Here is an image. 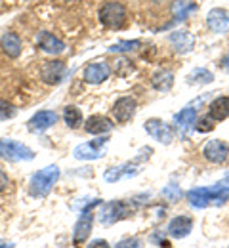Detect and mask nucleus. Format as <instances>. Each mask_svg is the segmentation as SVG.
I'll list each match as a JSON object with an SVG mask.
<instances>
[{
	"label": "nucleus",
	"mask_w": 229,
	"mask_h": 248,
	"mask_svg": "<svg viewBox=\"0 0 229 248\" xmlns=\"http://www.w3.org/2000/svg\"><path fill=\"white\" fill-rule=\"evenodd\" d=\"M84 130L92 136H101L113 130V121L103 117V115H92L86 123H84Z\"/></svg>",
	"instance_id": "19"
},
{
	"label": "nucleus",
	"mask_w": 229,
	"mask_h": 248,
	"mask_svg": "<svg viewBox=\"0 0 229 248\" xmlns=\"http://www.w3.org/2000/svg\"><path fill=\"white\" fill-rule=\"evenodd\" d=\"M115 248H141V241L137 237H132V239H124L121 243H117Z\"/></svg>",
	"instance_id": "30"
},
{
	"label": "nucleus",
	"mask_w": 229,
	"mask_h": 248,
	"mask_svg": "<svg viewBox=\"0 0 229 248\" xmlns=\"http://www.w3.org/2000/svg\"><path fill=\"white\" fill-rule=\"evenodd\" d=\"M202 155H204V158L208 162H212V164H222L229 155L228 143H224L222 140H210L202 147Z\"/></svg>",
	"instance_id": "14"
},
{
	"label": "nucleus",
	"mask_w": 229,
	"mask_h": 248,
	"mask_svg": "<svg viewBox=\"0 0 229 248\" xmlns=\"http://www.w3.org/2000/svg\"><path fill=\"white\" fill-rule=\"evenodd\" d=\"M126 17H128V12L122 2L109 0L99 8V21L107 29H122L126 23Z\"/></svg>",
	"instance_id": "3"
},
{
	"label": "nucleus",
	"mask_w": 229,
	"mask_h": 248,
	"mask_svg": "<svg viewBox=\"0 0 229 248\" xmlns=\"http://www.w3.org/2000/svg\"><path fill=\"white\" fill-rule=\"evenodd\" d=\"M168 40H170V44L174 46V50H176L178 54H187V52H191L193 46H195L193 34H189L187 31H174L168 36Z\"/></svg>",
	"instance_id": "17"
},
{
	"label": "nucleus",
	"mask_w": 229,
	"mask_h": 248,
	"mask_svg": "<svg viewBox=\"0 0 229 248\" xmlns=\"http://www.w3.org/2000/svg\"><path fill=\"white\" fill-rule=\"evenodd\" d=\"M145 130L151 138H155L157 141H161L164 145H168L172 140H174V134H176V128L166 124L164 121H159V119H149L145 123Z\"/></svg>",
	"instance_id": "10"
},
{
	"label": "nucleus",
	"mask_w": 229,
	"mask_h": 248,
	"mask_svg": "<svg viewBox=\"0 0 229 248\" xmlns=\"http://www.w3.org/2000/svg\"><path fill=\"white\" fill-rule=\"evenodd\" d=\"M139 40H121V42H117V44H113L111 48H109V52H134L136 48H139Z\"/></svg>",
	"instance_id": "27"
},
{
	"label": "nucleus",
	"mask_w": 229,
	"mask_h": 248,
	"mask_svg": "<svg viewBox=\"0 0 229 248\" xmlns=\"http://www.w3.org/2000/svg\"><path fill=\"white\" fill-rule=\"evenodd\" d=\"M214 80V75L208 71V69H195L187 75L185 82L189 86H202V84H210Z\"/></svg>",
	"instance_id": "24"
},
{
	"label": "nucleus",
	"mask_w": 229,
	"mask_h": 248,
	"mask_svg": "<svg viewBox=\"0 0 229 248\" xmlns=\"http://www.w3.org/2000/svg\"><path fill=\"white\" fill-rule=\"evenodd\" d=\"M0 48H2V52H4L8 58L15 60V58H19V54H21V38H19L15 32H6V34L0 38Z\"/></svg>",
	"instance_id": "21"
},
{
	"label": "nucleus",
	"mask_w": 229,
	"mask_h": 248,
	"mask_svg": "<svg viewBox=\"0 0 229 248\" xmlns=\"http://www.w3.org/2000/svg\"><path fill=\"white\" fill-rule=\"evenodd\" d=\"M136 212V204L128 201H111L101 210V221L105 225H113L124 217H130Z\"/></svg>",
	"instance_id": "4"
},
{
	"label": "nucleus",
	"mask_w": 229,
	"mask_h": 248,
	"mask_svg": "<svg viewBox=\"0 0 229 248\" xmlns=\"http://www.w3.org/2000/svg\"><path fill=\"white\" fill-rule=\"evenodd\" d=\"M151 84L155 90L159 92H168L174 84V73L168 71V69H161V71H155L153 77H151Z\"/></svg>",
	"instance_id": "22"
},
{
	"label": "nucleus",
	"mask_w": 229,
	"mask_h": 248,
	"mask_svg": "<svg viewBox=\"0 0 229 248\" xmlns=\"http://www.w3.org/2000/svg\"><path fill=\"white\" fill-rule=\"evenodd\" d=\"M195 123H197V111L193 109V107H185V109H182V111L174 117L176 130H180L183 138L187 136V132L191 130V126H193Z\"/></svg>",
	"instance_id": "20"
},
{
	"label": "nucleus",
	"mask_w": 229,
	"mask_h": 248,
	"mask_svg": "<svg viewBox=\"0 0 229 248\" xmlns=\"http://www.w3.org/2000/svg\"><path fill=\"white\" fill-rule=\"evenodd\" d=\"M220 67H222L224 71H229V54L222 58V62H220Z\"/></svg>",
	"instance_id": "34"
},
{
	"label": "nucleus",
	"mask_w": 229,
	"mask_h": 248,
	"mask_svg": "<svg viewBox=\"0 0 229 248\" xmlns=\"http://www.w3.org/2000/svg\"><path fill=\"white\" fill-rule=\"evenodd\" d=\"M163 195L166 199H170V201H178L182 197V191L176 186H168L166 189H163Z\"/></svg>",
	"instance_id": "31"
},
{
	"label": "nucleus",
	"mask_w": 229,
	"mask_h": 248,
	"mask_svg": "<svg viewBox=\"0 0 229 248\" xmlns=\"http://www.w3.org/2000/svg\"><path fill=\"white\" fill-rule=\"evenodd\" d=\"M109 75H111V69H109L107 63L94 62L84 69L82 78H84V82H88V84H101V82H105V80L109 78Z\"/></svg>",
	"instance_id": "15"
},
{
	"label": "nucleus",
	"mask_w": 229,
	"mask_h": 248,
	"mask_svg": "<svg viewBox=\"0 0 229 248\" xmlns=\"http://www.w3.org/2000/svg\"><path fill=\"white\" fill-rule=\"evenodd\" d=\"M210 117L214 119V121H226L229 117V97L226 95H220V97H216L212 103H210Z\"/></svg>",
	"instance_id": "23"
},
{
	"label": "nucleus",
	"mask_w": 229,
	"mask_h": 248,
	"mask_svg": "<svg viewBox=\"0 0 229 248\" xmlns=\"http://www.w3.org/2000/svg\"><path fill=\"white\" fill-rule=\"evenodd\" d=\"M67 75V65L61 60H50V62H44L40 67V78L42 82L50 84V86H58L63 82Z\"/></svg>",
	"instance_id": "8"
},
{
	"label": "nucleus",
	"mask_w": 229,
	"mask_h": 248,
	"mask_svg": "<svg viewBox=\"0 0 229 248\" xmlns=\"http://www.w3.org/2000/svg\"><path fill=\"white\" fill-rule=\"evenodd\" d=\"M187 199L195 208L222 206L229 201V187L222 184L212 187H197L187 193Z\"/></svg>",
	"instance_id": "1"
},
{
	"label": "nucleus",
	"mask_w": 229,
	"mask_h": 248,
	"mask_svg": "<svg viewBox=\"0 0 229 248\" xmlns=\"http://www.w3.org/2000/svg\"><path fill=\"white\" fill-rule=\"evenodd\" d=\"M63 121L69 128H78L80 124H82V113H80V109L78 107H75V105H67L65 109H63Z\"/></svg>",
	"instance_id": "26"
},
{
	"label": "nucleus",
	"mask_w": 229,
	"mask_h": 248,
	"mask_svg": "<svg viewBox=\"0 0 229 248\" xmlns=\"http://www.w3.org/2000/svg\"><path fill=\"white\" fill-rule=\"evenodd\" d=\"M60 180V168L56 164H50L42 170H38L31 178V184H29V191L33 197H38V199H44L50 195L52 187L56 186V182Z\"/></svg>",
	"instance_id": "2"
},
{
	"label": "nucleus",
	"mask_w": 229,
	"mask_h": 248,
	"mask_svg": "<svg viewBox=\"0 0 229 248\" xmlns=\"http://www.w3.org/2000/svg\"><path fill=\"white\" fill-rule=\"evenodd\" d=\"M99 204H101V201H94V202H90V204L82 210V214H80L76 225H75V235H73L75 245H82V243L90 237V233H92V223H94V208L99 206Z\"/></svg>",
	"instance_id": "5"
},
{
	"label": "nucleus",
	"mask_w": 229,
	"mask_h": 248,
	"mask_svg": "<svg viewBox=\"0 0 229 248\" xmlns=\"http://www.w3.org/2000/svg\"><path fill=\"white\" fill-rule=\"evenodd\" d=\"M8 186H10V180H8V176L4 174V170H0V193L6 191Z\"/></svg>",
	"instance_id": "32"
},
{
	"label": "nucleus",
	"mask_w": 229,
	"mask_h": 248,
	"mask_svg": "<svg viewBox=\"0 0 229 248\" xmlns=\"http://www.w3.org/2000/svg\"><path fill=\"white\" fill-rule=\"evenodd\" d=\"M214 123H216V121H214L210 115H208V117H200V119L197 121L195 128L198 130V132L206 134V132H212V130H214Z\"/></svg>",
	"instance_id": "29"
},
{
	"label": "nucleus",
	"mask_w": 229,
	"mask_h": 248,
	"mask_svg": "<svg viewBox=\"0 0 229 248\" xmlns=\"http://www.w3.org/2000/svg\"><path fill=\"white\" fill-rule=\"evenodd\" d=\"M136 109H137V103L136 99L130 95H124V97H119L113 105V115H115V121L121 124L128 123L134 119L136 115Z\"/></svg>",
	"instance_id": "11"
},
{
	"label": "nucleus",
	"mask_w": 229,
	"mask_h": 248,
	"mask_svg": "<svg viewBox=\"0 0 229 248\" xmlns=\"http://www.w3.org/2000/svg\"><path fill=\"white\" fill-rule=\"evenodd\" d=\"M224 186H229V174L226 176V178H224Z\"/></svg>",
	"instance_id": "35"
},
{
	"label": "nucleus",
	"mask_w": 229,
	"mask_h": 248,
	"mask_svg": "<svg viewBox=\"0 0 229 248\" xmlns=\"http://www.w3.org/2000/svg\"><path fill=\"white\" fill-rule=\"evenodd\" d=\"M36 46H38L42 52L52 54V56H58V54H61V52L65 50V42L60 40L56 34H52V32H48V31L38 32V36H36Z\"/></svg>",
	"instance_id": "13"
},
{
	"label": "nucleus",
	"mask_w": 229,
	"mask_h": 248,
	"mask_svg": "<svg viewBox=\"0 0 229 248\" xmlns=\"http://www.w3.org/2000/svg\"><path fill=\"white\" fill-rule=\"evenodd\" d=\"M143 158L147 160L149 155H139V156H136L132 162H124V164H121V166L109 168V170L105 172V182L115 184V182H119V180H122V178H132V176H136V174L139 172V162H141Z\"/></svg>",
	"instance_id": "9"
},
{
	"label": "nucleus",
	"mask_w": 229,
	"mask_h": 248,
	"mask_svg": "<svg viewBox=\"0 0 229 248\" xmlns=\"http://www.w3.org/2000/svg\"><path fill=\"white\" fill-rule=\"evenodd\" d=\"M0 248H8V247H6V245H4V243H2V241H0Z\"/></svg>",
	"instance_id": "36"
},
{
	"label": "nucleus",
	"mask_w": 229,
	"mask_h": 248,
	"mask_svg": "<svg viewBox=\"0 0 229 248\" xmlns=\"http://www.w3.org/2000/svg\"><path fill=\"white\" fill-rule=\"evenodd\" d=\"M63 2H75V0H63Z\"/></svg>",
	"instance_id": "37"
},
{
	"label": "nucleus",
	"mask_w": 229,
	"mask_h": 248,
	"mask_svg": "<svg viewBox=\"0 0 229 248\" xmlns=\"http://www.w3.org/2000/svg\"><path fill=\"white\" fill-rule=\"evenodd\" d=\"M56 121H58V115L54 111H38V113H34L33 119L27 124H29V130L33 134H40V132H46L50 126H54Z\"/></svg>",
	"instance_id": "16"
},
{
	"label": "nucleus",
	"mask_w": 229,
	"mask_h": 248,
	"mask_svg": "<svg viewBox=\"0 0 229 248\" xmlns=\"http://www.w3.org/2000/svg\"><path fill=\"white\" fill-rule=\"evenodd\" d=\"M195 2L193 0H176L172 4V14L176 19H185L191 12H195Z\"/></svg>",
	"instance_id": "25"
},
{
	"label": "nucleus",
	"mask_w": 229,
	"mask_h": 248,
	"mask_svg": "<svg viewBox=\"0 0 229 248\" xmlns=\"http://www.w3.org/2000/svg\"><path fill=\"white\" fill-rule=\"evenodd\" d=\"M88 248H111L109 247V243L107 241H103V239H98V241H92Z\"/></svg>",
	"instance_id": "33"
},
{
	"label": "nucleus",
	"mask_w": 229,
	"mask_h": 248,
	"mask_svg": "<svg viewBox=\"0 0 229 248\" xmlns=\"http://www.w3.org/2000/svg\"><path fill=\"white\" fill-rule=\"evenodd\" d=\"M0 156L6 160H33L34 151L14 140H0Z\"/></svg>",
	"instance_id": "6"
},
{
	"label": "nucleus",
	"mask_w": 229,
	"mask_h": 248,
	"mask_svg": "<svg viewBox=\"0 0 229 248\" xmlns=\"http://www.w3.org/2000/svg\"><path fill=\"white\" fill-rule=\"evenodd\" d=\"M155 2H161V0H155Z\"/></svg>",
	"instance_id": "38"
},
{
	"label": "nucleus",
	"mask_w": 229,
	"mask_h": 248,
	"mask_svg": "<svg viewBox=\"0 0 229 248\" xmlns=\"http://www.w3.org/2000/svg\"><path fill=\"white\" fill-rule=\"evenodd\" d=\"M15 107L6 101V99H0V121H8V119H14L15 117Z\"/></svg>",
	"instance_id": "28"
},
{
	"label": "nucleus",
	"mask_w": 229,
	"mask_h": 248,
	"mask_svg": "<svg viewBox=\"0 0 229 248\" xmlns=\"http://www.w3.org/2000/svg\"><path fill=\"white\" fill-rule=\"evenodd\" d=\"M107 143H109V138H98V140H92L88 143H80L75 147L73 155L78 160H98L105 155Z\"/></svg>",
	"instance_id": "7"
},
{
	"label": "nucleus",
	"mask_w": 229,
	"mask_h": 248,
	"mask_svg": "<svg viewBox=\"0 0 229 248\" xmlns=\"http://www.w3.org/2000/svg\"><path fill=\"white\" fill-rule=\"evenodd\" d=\"M193 229V219L189 216H176L168 223V233L174 239H183L191 233Z\"/></svg>",
	"instance_id": "18"
},
{
	"label": "nucleus",
	"mask_w": 229,
	"mask_h": 248,
	"mask_svg": "<svg viewBox=\"0 0 229 248\" xmlns=\"http://www.w3.org/2000/svg\"><path fill=\"white\" fill-rule=\"evenodd\" d=\"M206 25L212 32L224 34L229 31V12L224 8H212L206 14Z\"/></svg>",
	"instance_id": "12"
}]
</instances>
